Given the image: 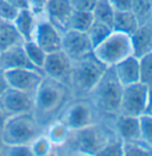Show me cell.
<instances>
[{
	"mask_svg": "<svg viewBox=\"0 0 152 156\" xmlns=\"http://www.w3.org/2000/svg\"><path fill=\"white\" fill-rule=\"evenodd\" d=\"M151 20H152V16H151Z\"/></svg>",
	"mask_w": 152,
	"mask_h": 156,
	"instance_id": "60d3db41",
	"label": "cell"
},
{
	"mask_svg": "<svg viewBox=\"0 0 152 156\" xmlns=\"http://www.w3.org/2000/svg\"><path fill=\"white\" fill-rule=\"evenodd\" d=\"M138 26H139V22L131 10L114 12L113 25H112L113 30L124 32V34L131 36L137 30Z\"/></svg>",
	"mask_w": 152,
	"mask_h": 156,
	"instance_id": "44dd1931",
	"label": "cell"
},
{
	"mask_svg": "<svg viewBox=\"0 0 152 156\" xmlns=\"http://www.w3.org/2000/svg\"><path fill=\"white\" fill-rule=\"evenodd\" d=\"M144 115L152 116V85L149 86V91H147V103H146V108H145V113H144Z\"/></svg>",
	"mask_w": 152,
	"mask_h": 156,
	"instance_id": "8d00e7d4",
	"label": "cell"
},
{
	"mask_svg": "<svg viewBox=\"0 0 152 156\" xmlns=\"http://www.w3.org/2000/svg\"><path fill=\"white\" fill-rule=\"evenodd\" d=\"M0 68L4 70L17 69V68H27V69L40 70L31 63V61L29 60V57L26 55L23 44L16 45L5 51L0 52Z\"/></svg>",
	"mask_w": 152,
	"mask_h": 156,
	"instance_id": "9a60e30c",
	"label": "cell"
},
{
	"mask_svg": "<svg viewBox=\"0 0 152 156\" xmlns=\"http://www.w3.org/2000/svg\"><path fill=\"white\" fill-rule=\"evenodd\" d=\"M23 43L24 39L12 22L0 19V52Z\"/></svg>",
	"mask_w": 152,
	"mask_h": 156,
	"instance_id": "ffe728a7",
	"label": "cell"
},
{
	"mask_svg": "<svg viewBox=\"0 0 152 156\" xmlns=\"http://www.w3.org/2000/svg\"><path fill=\"white\" fill-rule=\"evenodd\" d=\"M33 41L47 54L62 50V32L49 20L37 23Z\"/></svg>",
	"mask_w": 152,
	"mask_h": 156,
	"instance_id": "4fadbf2b",
	"label": "cell"
},
{
	"mask_svg": "<svg viewBox=\"0 0 152 156\" xmlns=\"http://www.w3.org/2000/svg\"><path fill=\"white\" fill-rule=\"evenodd\" d=\"M94 14L93 12L88 11H78L74 10L73 14L70 16L69 19V24H68V30H77V31H83L87 32L90 25L94 22Z\"/></svg>",
	"mask_w": 152,
	"mask_h": 156,
	"instance_id": "7402d4cb",
	"label": "cell"
},
{
	"mask_svg": "<svg viewBox=\"0 0 152 156\" xmlns=\"http://www.w3.org/2000/svg\"><path fill=\"white\" fill-rule=\"evenodd\" d=\"M141 140L146 144L152 147V116L143 115L139 117Z\"/></svg>",
	"mask_w": 152,
	"mask_h": 156,
	"instance_id": "f1b7e54d",
	"label": "cell"
},
{
	"mask_svg": "<svg viewBox=\"0 0 152 156\" xmlns=\"http://www.w3.org/2000/svg\"><path fill=\"white\" fill-rule=\"evenodd\" d=\"M74 131L77 147L82 150H87L89 154H98L109 142L108 136L102 128L100 129L98 126V123Z\"/></svg>",
	"mask_w": 152,
	"mask_h": 156,
	"instance_id": "7c38bea8",
	"label": "cell"
},
{
	"mask_svg": "<svg viewBox=\"0 0 152 156\" xmlns=\"http://www.w3.org/2000/svg\"><path fill=\"white\" fill-rule=\"evenodd\" d=\"M123 150H124V155H152V147L146 144L143 140L123 142Z\"/></svg>",
	"mask_w": 152,
	"mask_h": 156,
	"instance_id": "4316f807",
	"label": "cell"
},
{
	"mask_svg": "<svg viewBox=\"0 0 152 156\" xmlns=\"http://www.w3.org/2000/svg\"><path fill=\"white\" fill-rule=\"evenodd\" d=\"M139 60V81L150 86L152 85V51L143 55Z\"/></svg>",
	"mask_w": 152,
	"mask_h": 156,
	"instance_id": "83f0119b",
	"label": "cell"
},
{
	"mask_svg": "<svg viewBox=\"0 0 152 156\" xmlns=\"http://www.w3.org/2000/svg\"><path fill=\"white\" fill-rule=\"evenodd\" d=\"M133 56L141 57L152 51V20L139 24L137 30L131 35Z\"/></svg>",
	"mask_w": 152,
	"mask_h": 156,
	"instance_id": "ac0fdd59",
	"label": "cell"
},
{
	"mask_svg": "<svg viewBox=\"0 0 152 156\" xmlns=\"http://www.w3.org/2000/svg\"><path fill=\"white\" fill-rule=\"evenodd\" d=\"M2 145H4V143H2V141H1V136H0V154H1V149H2Z\"/></svg>",
	"mask_w": 152,
	"mask_h": 156,
	"instance_id": "ab89813d",
	"label": "cell"
},
{
	"mask_svg": "<svg viewBox=\"0 0 152 156\" xmlns=\"http://www.w3.org/2000/svg\"><path fill=\"white\" fill-rule=\"evenodd\" d=\"M71 70L73 62L63 50L47 54L45 62L43 65V73L45 76L55 79L70 87Z\"/></svg>",
	"mask_w": 152,
	"mask_h": 156,
	"instance_id": "30bf717a",
	"label": "cell"
},
{
	"mask_svg": "<svg viewBox=\"0 0 152 156\" xmlns=\"http://www.w3.org/2000/svg\"><path fill=\"white\" fill-rule=\"evenodd\" d=\"M112 31H113V29L109 25L102 23L100 20L94 19L93 24L90 25V27H89L88 31H87V35H88L89 39L92 42L93 48H95L98 44H100L102 41L106 38Z\"/></svg>",
	"mask_w": 152,
	"mask_h": 156,
	"instance_id": "cb8c5ba5",
	"label": "cell"
},
{
	"mask_svg": "<svg viewBox=\"0 0 152 156\" xmlns=\"http://www.w3.org/2000/svg\"><path fill=\"white\" fill-rule=\"evenodd\" d=\"M4 72L9 87L27 93H35L37 91L43 78L45 76L44 73L40 70L27 68L7 69Z\"/></svg>",
	"mask_w": 152,
	"mask_h": 156,
	"instance_id": "8fae6325",
	"label": "cell"
},
{
	"mask_svg": "<svg viewBox=\"0 0 152 156\" xmlns=\"http://www.w3.org/2000/svg\"><path fill=\"white\" fill-rule=\"evenodd\" d=\"M147 91L149 86L141 82H136L133 85L125 86L123 90L119 113L134 117L143 116L145 113L147 103Z\"/></svg>",
	"mask_w": 152,
	"mask_h": 156,
	"instance_id": "ba28073f",
	"label": "cell"
},
{
	"mask_svg": "<svg viewBox=\"0 0 152 156\" xmlns=\"http://www.w3.org/2000/svg\"><path fill=\"white\" fill-rule=\"evenodd\" d=\"M98 155H124L123 141H109L98 153Z\"/></svg>",
	"mask_w": 152,
	"mask_h": 156,
	"instance_id": "d6a6232c",
	"label": "cell"
},
{
	"mask_svg": "<svg viewBox=\"0 0 152 156\" xmlns=\"http://www.w3.org/2000/svg\"><path fill=\"white\" fill-rule=\"evenodd\" d=\"M115 131L119 140H121L123 142L141 140L139 117L119 113L115 119Z\"/></svg>",
	"mask_w": 152,
	"mask_h": 156,
	"instance_id": "2e32d148",
	"label": "cell"
},
{
	"mask_svg": "<svg viewBox=\"0 0 152 156\" xmlns=\"http://www.w3.org/2000/svg\"><path fill=\"white\" fill-rule=\"evenodd\" d=\"M69 130L62 122L60 123H52L51 124L50 130V138L51 141L56 142V143H61L64 138L67 137V131Z\"/></svg>",
	"mask_w": 152,
	"mask_h": 156,
	"instance_id": "1f68e13d",
	"label": "cell"
},
{
	"mask_svg": "<svg viewBox=\"0 0 152 156\" xmlns=\"http://www.w3.org/2000/svg\"><path fill=\"white\" fill-rule=\"evenodd\" d=\"M44 11L48 14V20L62 34L68 30L70 16L74 12L70 0H47Z\"/></svg>",
	"mask_w": 152,
	"mask_h": 156,
	"instance_id": "5bb4252c",
	"label": "cell"
},
{
	"mask_svg": "<svg viewBox=\"0 0 152 156\" xmlns=\"http://www.w3.org/2000/svg\"><path fill=\"white\" fill-rule=\"evenodd\" d=\"M62 123L70 130H78L96 124L100 112L89 98H75L62 112Z\"/></svg>",
	"mask_w": 152,
	"mask_h": 156,
	"instance_id": "8992f818",
	"label": "cell"
},
{
	"mask_svg": "<svg viewBox=\"0 0 152 156\" xmlns=\"http://www.w3.org/2000/svg\"><path fill=\"white\" fill-rule=\"evenodd\" d=\"M94 56L106 67H113L128 56L133 55L131 36L113 30L94 50Z\"/></svg>",
	"mask_w": 152,
	"mask_h": 156,
	"instance_id": "5b68a950",
	"label": "cell"
},
{
	"mask_svg": "<svg viewBox=\"0 0 152 156\" xmlns=\"http://www.w3.org/2000/svg\"><path fill=\"white\" fill-rule=\"evenodd\" d=\"M114 12H115V10L113 9V6L111 5V2L108 0H98L95 7L93 10L94 18L96 20H100L102 23L109 25L111 27L113 25Z\"/></svg>",
	"mask_w": 152,
	"mask_h": 156,
	"instance_id": "d4e9b609",
	"label": "cell"
},
{
	"mask_svg": "<svg viewBox=\"0 0 152 156\" xmlns=\"http://www.w3.org/2000/svg\"><path fill=\"white\" fill-rule=\"evenodd\" d=\"M71 98L73 93L69 86L55 79L44 76L37 91L35 92L32 113L38 124L42 128L51 125L62 115Z\"/></svg>",
	"mask_w": 152,
	"mask_h": 156,
	"instance_id": "6da1fadb",
	"label": "cell"
},
{
	"mask_svg": "<svg viewBox=\"0 0 152 156\" xmlns=\"http://www.w3.org/2000/svg\"><path fill=\"white\" fill-rule=\"evenodd\" d=\"M23 47L25 49V52L29 57V60L31 61V63L35 66L36 68L40 69L43 72V65L45 62V57H47V52L44 51L37 43L32 39V41H26L23 43Z\"/></svg>",
	"mask_w": 152,
	"mask_h": 156,
	"instance_id": "603a6c76",
	"label": "cell"
},
{
	"mask_svg": "<svg viewBox=\"0 0 152 156\" xmlns=\"http://www.w3.org/2000/svg\"><path fill=\"white\" fill-rule=\"evenodd\" d=\"M19 10L14 7L11 2H9L7 0H0V19L13 22Z\"/></svg>",
	"mask_w": 152,
	"mask_h": 156,
	"instance_id": "f546056e",
	"label": "cell"
},
{
	"mask_svg": "<svg viewBox=\"0 0 152 156\" xmlns=\"http://www.w3.org/2000/svg\"><path fill=\"white\" fill-rule=\"evenodd\" d=\"M108 67L101 62L92 54L90 56L73 62L70 90L74 98H88L92 90L98 83L103 73Z\"/></svg>",
	"mask_w": 152,
	"mask_h": 156,
	"instance_id": "277c9868",
	"label": "cell"
},
{
	"mask_svg": "<svg viewBox=\"0 0 152 156\" xmlns=\"http://www.w3.org/2000/svg\"><path fill=\"white\" fill-rule=\"evenodd\" d=\"M9 2H11L14 7H17L18 10H23V9H30V0H7Z\"/></svg>",
	"mask_w": 152,
	"mask_h": 156,
	"instance_id": "d590c367",
	"label": "cell"
},
{
	"mask_svg": "<svg viewBox=\"0 0 152 156\" xmlns=\"http://www.w3.org/2000/svg\"><path fill=\"white\" fill-rule=\"evenodd\" d=\"M131 11L137 17L139 24L151 20L152 2L150 0H132Z\"/></svg>",
	"mask_w": 152,
	"mask_h": 156,
	"instance_id": "484cf974",
	"label": "cell"
},
{
	"mask_svg": "<svg viewBox=\"0 0 152 156\" xmlns=\"http://www.w3.org/2000/svg\"><path fill=\"white\" fill-rule=\"evenodd\" d=\"M124 86L118 80L113 68L108 67L89 94V99L95 105L100 115L118 116Z\"/></svg>",
	"mask_w": 152,
	"mask_h": 156,
	"instance_id": "7a4b0ae2",
	"label": "cell"
},
{
	"mask_svg": "<svg viewBox=\"0 0 152 156\" xmlns=\"http://www.w3.org/2000/svg\"><path fill=\"white\" fill-rule=\"evenodd\" d=\"M5 151H1V154L6 155H33L31 145H2V149Z\"/></svg>",
	"mask_w": 152,
	"mask_h": 156,
	"instance_id": "4dcf8cb0",
	"label": "cell"
},
{
	"mask_svg": "<svg viewBox=\"0 0 152 156\" xmlns=\"http://www.w3.org/2000/svg\"><path fill=\"white\" fill-rule=\"evenodd\" d=\"M111 5L113 6L115 11H125V10H131L132 0H108Z\"/></svg>",
	"mask_w": 152,
	"mask_h": 156,
	"instance_id": "e575fe53",
	"label": "cell"
},
{
	"mask_svg": "<svg viewBox=\"0 0 152 156\" xmlns=\"http://www.w3.org/2000/svg\"><path fill=\"white\" fill-rule=\"evenodd\" d=\"M7 88H9V85H7V81L5 78V72H4V69L0 68V95Z\"/></svg>",
	"mask_w": 152,
	"mask_h": 156,
	"instance_id": "74e56055",
	"label": "cell"
},
{
	"mask_svg": "<svg viewBox=\"0 0 152 156\" xmlns=\"http://www.w3.org/2000/svg\"><path fill=\"white\" fill-rule=\"evenodd\" d=\"M62 50L71 62H77L90 56L94 48L87 32L69 29L62 34Z\"/></svg>",
	"mask_w": 152,
	"mask_h": 156,
	"instance_id": "9c48e42d",
	"label": "cell"
},
{
	"mask_svg": "<svg viewBox=\"0 0 152 156\" xmlns=\"http://www.w3.org/2000/svg\"><path fill=\"white\" fill-rule=\"evenodd\" d=\"M33 104L35 93H27L9 87L0 95V110L6 118L32 112Z\"/></svg>",
	"mask_w": 152,
	"mask_h": 156,
	"instance_id": "52a82bcc",
	"label": "cell"
},
{
	"mask_svg": "<svg viewBox=\"0 0 152 156\" xmlns=\"http://www.w3.org/2000/svg\"><path fill=\"white\" fill-rule=\"evenodd\" d=\"M42 135V126L32 112L6 118L0 132L1 141L6 145H31Z\"/></svg>",
	"mask_w": 152,
	"mask_h": 156,
	"instance_id": "3957f363",
	"label": "cell"
},
{
	"mask_svg": "<svg viewBox=\"0 0 152 156\" xmlns=\"http://www.w3.org/2000/svg\"><path fill=\"white\" fill-rule=\"evenodd\" d=\"M5 122H6V117H5V115H4V113L1 112V110H0V132H1L4 125H5Z\"/></svg>",
	"mask_w": 152,
	"mask_h": 156,
	"instance_id": "f35d334b",
	"label": "cell"
},
{
	"mask_svg": "<svg viewBox=\"0 0 152 156\" xmlns=\"http://www.w3.org/2000/svg\"><path fill=\"white\" fill-rule=\"evenodd\" d=\"M20 36L23 37L24 42L26 41H32L35 30H36V13L33 12L31 9H23L19 10L17 17L12 22Z\"/></svg>",
	"mask_w": 152,
	"mask_h": 156,
	"instance_id": "d6986e66",
	"label": "cell"
},
{
	"mask_svg": "<svg viewBox=\"0 0 152 156\" xmlns=\"http://www.w3.org/2000/svg\"><path fill=\"white\" fill-rule=\"evenodd\" d=\"M120 83L125 87L139 81V60L131 55L112 67Z\"/></svg>",
	"mask_w": 152,
	"mask_h": 156,
	"instance_id": "e0dca14e",
	"label": "cell"
},
{
	"mask_svg": "<svg viewBox=\"0 0 152 156\" xmlns=\"http://www.w3.org/2000/svg\"><path fill=\"white\" fill-rule=\"evenodd\" d=\"M70 1L73 4L74 10L93 12V10H94L98 0H70Z\"/></svg>",
	"mask_w": 152,
	"mask_h": 156,
	"instance_id": "836d02e7",
	"label": "cell"
},
{
	"mask_svg": "<svg viewBox=\"0 0 152 156\" xmlns=\"http://www.w3.org/2000/svg\"><path fill=\"white\" fill-rule=\"evenodd\" d=\"M150 1H151V2H152V0H150Z\"/></svg>",
	"mask_w": 152,
	"mask_h": 156,
	"instance_id": "b9f144b4",
	"label": "cell"
}]
</instances>
